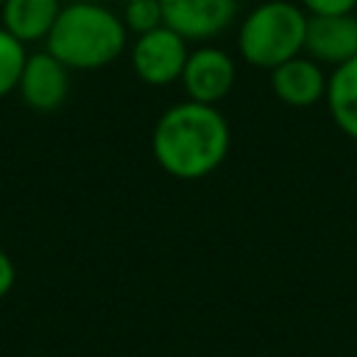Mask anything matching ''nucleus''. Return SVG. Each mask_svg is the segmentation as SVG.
Returning <instances> with one entry per match:
<instances>
[{
    "label": "nucleus",
    "instance_id": "1",
    "mask_svg": "<svg viewBox=\"0 0 357 357\" xmlns=\"http://www.w3.org/2000/svg\"><path fill=\"white\" fill-rule=\"evenodd\" d=\"M231 148V131L223 112L212 103L181 100L162 112L153 126L151 151L156 165L181 181L215 173Z\"/></svg>",
    "mask_w": 357,
    "mask_h": 357
},
{
    "label": "nucleus",
    "instance_id": "2",
    "mask_svg": "<svg viewBox=\"0 0 357 357\" xmlns=\"http://www.w3.org/2000/svg\"><path fill=\"white\" fill-rule=\"evenodd\" d=\"M45 45L70 70H100L123 56L128 31L120 14L84 0L61 6Z\"/></svg>",
    "mask_w": 357,
    "mask_h": 357
},
{
    "label": "nucleus",
    "instance_id": "3",
    "mask_svg": "<svg viewBox=\"0 0 357 357\" xmlns=\"http://www.w3.org/2000/svg\"><path fill=\"white\" fill-rule=\"evenodd\" d=\"M310 14L290 0H265L254 6L237 31V50L245 64L273 70L282 61L304 53Z\"/></svg>",
    "mask_w": 357,
    "mask_h": 357
},
{
    "label": "nucleus",
    "instance_id": "4",
    "mask_svg": "<svg viewBox=\"0 0 357 357\" xmlns=\"http://www.w3.org/2000/svg\"><path fill=\"white\" fill-rule=\"evenodd\" d=\"M190 47L181 33L167 25H159L148 33H139L131 47V70L148 86H170L181 81Z\"/></svg>",
    "mask_w": 357,
    "mask_h": 357
},
{
    "label": "nucleus",
    "instance_id": "5",
    "mask_svg": "<svg viewBox=\"0 0 357 357\" xmlns=\"http://www.w3.org/2000/svg\"><path fill=\"white\" fill-rule=\"evenodd\" d=\"M234 81H237V64L223 47L201 42L195 50H190L181 73V86L190 100L218 106L231 92Z\"/></svg>",
    "mask_w": 357,
    "mask_h": 357
},
{
    "label": "nucleus",
    "instance_id": "6",
    "mask_svg": "<svg viewBox=\"0 0 357 357\" xmlns=\"http://www.w3.org/2000/svg\"><path fill=\"white\" fill-rule=\"evenodd\" d=\"M165 25L187 42H209L220 36L237 17L240 0H159Z\"/></svg>",
    "mask_w": 357,
    "mask_h": 357
},
{
    "label": "nucleus",
    "instance_id": "7",
    "mask_svg": "<svg viewBox=\"0 0 357 357\" xmlns=\"http://www.w3.org/2000/svg\"><path fill=\"white\" fill-rule=\"evenodd\" d=\"M17 92L33 112H56L70 92V67L61 64L50 50H39L25 59Z\"/></svg>",
    "mask_w": 357,
    "mask_h": 357
},
{
    "label": "nucleus",
    "instance_id": "8",
    "mask_svg": "<svg viewBox=\"0 0 357 357\" xmlns=\"http://www.w3.org/2000/svg\"><path fill=\"white\" fill-rule=\"evenodd\" d=\"M304 53L318 64L337 67L357 56V17L346 14H310Z\"/></svg>",
    "mask_w": 357,
    "mask_h": 357
},
{
    "label": "nucleus",
    "instance_id": "9",
    "mask_svg": "<svg viewBox=\"0 0 357 357\" xmlns=\"http://www.w3.org/2000/svg\"><path fill=\"white\" fill-rule=\"evenodd\" d=\"M326 81L329 75L307 53H298L271 70V89L290 109H310L321 103L326 98Z\"/></svg>",
    "mask_w": 357,
    "mask_h": 357
},
{
    "label": "nucleus",
    "instance_id": "10",
    "mask_svg": "<svg viewBox=\"0 0 357 357\" xmlns=\"http://www.w3.org/2000/svg\"><path fill=\"white\" fill-rule=\"evenodd\" d=\"M59 11H61V0H3L0 25L22 45L45 42Z\"/></svg>",
    "mask_w": 357,
    "mask_h": 357
},
{
    "label": "nucleus",
    "instance_id": "11",
    "mask_svg": "<svg viewBox=\"0 0 357 357\" xmlns=\"http://www.w3.org/2000/svg\"><path fill=\"white\" fill-rule=\"evenodd\" d=\"M324 100L335 126L357 142V56L332 67Z\"/></svg>",
    "mask_w": 357,
    "mask_h": 357
},
{
    "label": "nucleus",
    "instance_id": "12",
    "mask_svg": "<svg viewBox=\"0 0 357 357\" xmlns=\"http://www.w3.org/2000/svg\"><path fill=\"white\" fill-rule=\"evenodd\" d=\"M25 59H28L25 45L0 25V98H6L8 92L17 89Z\"/></svg>",
    "mask_w": 357,
    "mask_h": 357
},
{
    "label": "nucleus",
    "instance_id": "13",
    "mask_svg": "<svg viewBox=\"0 0 357 357\" xmlns=\"http://www.w3.org/2000/svg\"><path fill=\"white\" fill-rule=\"evenodd\" d=\"M123 25L128 33H148L165 25L162 3L159 0H126L123 3Z\"/></svg>",
    "mask_w": 357,
    "mask_h": 357
},
{
    "label": "nucleus",
    "instance_id": "14",
    "mask_svg": "<svg viewBox=\"0 0 357 357\" xmlns=\"http://www.w3.org/2000/svg\"><path fill=\"white\" fill-rule=\"evenodd\" d=\"M307 14H346L357 8V0H296Z\"/></svg>",
    "mask_w": 357,
    "mask_h": 357
},
{
    "label": "nucleus",
    "instance_id": "15",
    "mask_svg": "<svg viewBox=\"0 0 357 357\" xmlns=\"http://www.w3.org/2000/svg\"><path fill=\"white\" fill-rule=\"evenodd\" d=\"M14 282H17V268H14L11 257L0 248V298H6V296L11 293Z\"/></svg>",
    "mask_w": 357,
    "mask_h": 357
},
{
    "label": "nucleus",
    "instance_id": "16",
    "mask_svg": "<svg viewBox=\"0 0 357 357\" xmlns=\"http://www.w3.org/2000/svg\"><path fill=\"white\" fill-rule=\"evenodd\" d=\"M0 6H3V0H0Z\"/></svg>",
    "mask_w": 357,
    "mask_h": 357
},
{
    "label": "nucleus",
    "instance_id": "17",
    "mask_svg": "<svg viewBox=\"0 0 357 357\" xmlns=\"http://www.w3.org/2000/svg\"><path fill=\"white\" fill-rule=\"evenodd\" d=\"M123 3H126V0H123Z\"/></svg>",
    "mask_w": 357,
    "mask_h": 357
}]
</instances>
